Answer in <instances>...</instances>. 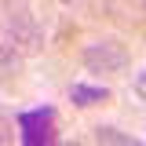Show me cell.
<instances>
[{"mask_svg":"<svg viewBox=\"0 0 146 146\" xmlns=\"http://www.w3.org/2000/svg\"><path fill=\"white\" fill-rule=\"evenodd\" d=\"M84 66L95 73H121L128 66V55L117 40H95L84 48Z\"/></svg>","mask_w":146,"mask_h":146,"instance_id":"obj_2","label":"cell"},{"mask_svg":"<svg viewBox=\"0 0 146 146\" xmlns=\"http://www.w3.org/2000/svg\"><path fill=\"white\" fill-rule=\"evenodd\" d=\"M70 99L77 102V106H95V102H106L110 99V88H95V84H73L70 88Z\"/></svg>","mask_w":146,"mask_h":146,"instance_id":"obj_3","label":"cell"},{"mask_svg":"<svg viewBox=\"0 0 146 146\" xmlns=\"http://www.w3.org/2000/svg\"><path fill=\"white\" fill-rule=\"evenodd\" d=\"M18 131L26 146H48L55 143V110L40 106V110H22L18 113Z\"/></svg>","mask_w":146,"mask_h":146,"instance_id":"obj_1","label":"cell"},{"mask_svg":"<svg viewBox=\"0 0 146 146\" xmlns=\"http://www.w3.org/2000/svg\"><path fill=\"white\" fill-rule=\"evenodd\" d=\"M135 95L146 102V73H139V77H135Z\"/></svg>","mask_w":146,"mask_h":146,"instance_id":"obj_5","label":"cell"},{"mask_svg":"<svg viewBox=\"0 0 146 146\" xmlns=\"http://www.w3.org/2000/svg\"><path fill=\"white\" fill-rule=\"evenodd\" d=\"M99 143H131V139H128V135H117V131H113V128H99Z\"/></svg>","mask_w":146,"mask_h":146,"instance_id":"obj_4","label":"cell"}]
</instances>
